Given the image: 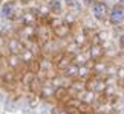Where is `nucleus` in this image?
<instances>
[{
	"label": "nucleus",
	"mask_w": 124,
	"mask_h": 114,
	"mask_svg": "<svg viewBox=\"0 0 124 114\" xmlns=\"http://www.w3.org/2000/svg\"><path fill=\"white\" fill-rule=\"evenodd\" d=\"M90 11L98 21H104L109 15V5L106 2H93L90 5Z\"/></svg>",
	"instance_id": "obj_1"
},
{
	"label": "nucleus",
	"mask_w": 124,
	"mask_h": 114,
	"mask_svg": "<svg viewBox=\"0 0 124 114\" xmlns=\"http://www.w3.org/2000/svg\"><path fill=\"white\" fill-rule=\"evenodd\" d=\"M17 14V3L14 0H8L0 5V17L3 20H12Z\"/></svg>",
	"instance_id": "obj_2"
},
{
	"label": "nucleus",
	"mask_w": 124,
	"mask_h": 114,
	"mask_svg": "<svg viewBox=\"0 0 124 114\" xmlns=\"http://www.w3.org/2000/svg\"><path fill=\"white\" fill-rule=\"evenodd\" d=\"M107 20L113 26L124 23V6H123V5H115L112 9H109Z\"/></svg>",
	"instance_id": "obj_3"
},
{
	"label": "nucleus",
	"mask_w": 124,
	"mask_h": 114,
	"mask_svg": "<svg viewBox=\"0 0 124 114\" xmlns=\"http://www.w3.org/2000/svg\"><path fill=\"white\" fill-rule=\"evenodd\" d=\"M47 8H49V11L52 14H61V11H63V0H49Z\"/></svg>",
	"instance_id": "obj_4"
},
{
	"label": "nucleus",
	"mask_w": 124,
	"mask_h": 114,
	"mask_svg": "<svg viewBox=\"0 0 124 114\" xmlns=\"http://www.w3.org/2000/svg\"><path fill=\"white\" fill-rule=\"evenodd\" d=\"M18 2H20L22 5H29V3L34 2V0H18Z\"/></svg>",
	"instance_id": "obj_5"
},
{
	"label": "nucleus",
	"mask_w": 124,
	"mask_h": 114,
	"mask_svg": "<svg viewBox=\"0 0 124 114\" xmlns=\"http://www.w3.org/2000/svg\"><path fill=\"white\" fill-rule=\"evenodd\" d=\"M81 2H83L84 5H92V3L95 2V0H81Z\"/></svg>",
	"instance_id": "obj_6"
},
{
	"label": "nucleus",
	"mask_w": 124,
	"mask_h": 114,
	"mask_svg": "<svg viewBox=\"0 0 124 114\" xmlns=\"http://www.w3.org/2000/svg\"><path fill=\"white\" fill-rule=\"evenodd\" d=\"M63 2H66L68 5H72V3H75V2H77V0H63Z\"/></svg>",
	"instance_id": "obj_7"
},
{
	"label": "nucleus",
	"mask_w": 124,
	"mask_h": 114,
	"mask_svg": "<svg viewBox=\"0 0 124 114\" xmlns=\"http://www.w3.org/2000/svg\"><path fill=\"white\" fill-rule=\"evenodd\" d=\"M121 46H123V47H124V34H123V35H121Z\"/></svg>",
	"instance_id": "obj_8"
},
{
	"label": "nucleus",
	"mask_w": 124,
	"mask_h": 114,
	"mask_svg": "<svg viewBox=\"0 0 124 114\" xmlns=\"http://www.w3.org/2000/svg\"><path fill=\"white\" fill-rule=\"evenodd\" d=\"M2 3H3V0H0V5H2Z\"/></svg>",
	"instance_id": "obj_9"
},
{
	"label": "nucleus",
	"mask_w": 124,
	"mask_h": 114,
	"mask_svg": "<svg viewBox=\"0 0 124 114\" xmlns=\"http://www.w3.org/2000/svg\"><path fill=\"white\" fill-rule=\"evenodd\" d=\"M123 99H124V93H123Z\"/></svg>",
	"instance_id": "obj_10"
}]
</instances>
